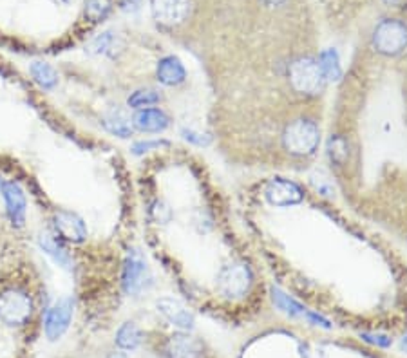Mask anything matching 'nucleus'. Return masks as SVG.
<instances>
[{"mask_svg": "<svg viewBox=\"0 0 407 358\" xmlns=\"http://www.w3.org/2000/svg\"><path fill=\"white\" fill-rule=\"evenodd\" d=\"M33 315V300L26 291L8 290L0 293V322L6 326H24Z\"/></svg>", "mask_w": 407, "mask_h": 358, "instance_id": "nucleus-1", "label": "nucleus"}, {"mask_svg": "<svg viewBox=\"0 0 407 358\" xmlns=\"http://www.w3.org/2000/svg\"><path fill=\"white\" fill-rule=\"evenodd\" d=\"M373 46L378 53L394 56L407 47V28L406 24L398 20H384L376 26L373 33Z\"/></svg>", "mask_w": 407, "mask_h": 358, "instance_id": "nucleus-2", "label": "nucleus"}, {"mask_svg": "<svg viewBox=\"0 0 407 358\" xmlns=\"http://www.w3.org/2000/svg\"><path fill=\"white\" fill-rule=\"evenodd\" d=\"M289 80L298 92H306V95H317L322 91L326 82L321 67L312 58H301L294 62L289 67Z\"/></svg>", "mask_w": 407, "mask_h": 358, "instance_id": "nucleus-3", "label": "nucleus"}, {"mask_svg": "<svg viewBox=\"0 0 407 358\" xmlns=\"http://www.w3.org/2000/svg\"><path fill=\"white\" fill-rule=\"evenodd\" d=\"M152 282L147 261L138 250H131L123 263V290L129 295H140Z\"/></svg>", "mask_w": 407, "mask_h": 358, "instance_id": "nucleus-4", "label": "nucleus"}, {"mask_svg": "<svg viewBox=\"0 0 407 358\" xmlns=\"http://www.w3.org/2000/svg\"><path fill=\"white\" fill-rule=\"evenodd\" d=\"M319 145V129L315 123L298 120L285 132V147L294 154H312Z\"/></svg>", "mask_w": 407, "mask_h": 358, "instance_id": "nucleus-5", "label": "nucleus"}, {"mask_svg": "<svg viewBox=\"0 0 407 358\" xmlns=\"http://www.w3.org/2000/svg\"><path fill=\"white\" fill-rule=\"evenodd\" d=\"M72 315H74V302H72L71 297H62V299L56 300L45 315V336L51 342L62 339L65 335V331L69 329V326H71Z\"/></svg>", "mask_w": 407, "mask_h": 358, "instance_id": "nucleus-6", "label": "nucleus"}, {"mask_svg": "<svg viewBox=\"0 0 407 358\" xmlns=\"http://www.w3.org/2000/svg\"><path fill=\"white\" fill-rule=\"evenodd\" d=\"M250 288V272L244 264H230L223 268L221 273L217 275V290L225 297H241Z\"/></svg>", "mask_w": 407, "mask_h": 358, "instance_id": "nucleus-7", "label": "nucleus"}, {"mask_svg": "<svg viewBox=\"0 0 407 358\" xmlns=\"http://www.w3.org/2000/svg\"><path fill=\"white\" fill-rule=\"evenodd\" d=\"M154 20L163 26H177L189 17L190 0H152L150 2Z\"/></svg>", "mask_w": 407, "mask_h": 358, "instance_id": "nucleus-8", "label": "nucleus"}, {"mask_svg": "<svg viewBox=\"0 0 407 358\" xmlns=\"http://www.w3.org/2000/svg\"><path fill=\"white\" fill-rule=\"evenodd\" d=\"M54 230L60 239L69 243H83L87 239V227L83 219L69 210H58L53 218Z\"/></svg>", "mask_w": 407, "mask_h": 358, "instance_id": "nucleus-9", "label": "nucleus"}, {"mask_svg": "<svg viewBox=\"0 0 407 358\" xmlns=\"http://www.w3.org/2000/svg\"><path fill=\"white\" fill-rule=\"evenodd\" d=\"M264 195L276 206H292L303 201V190L295 183L286 179H273L268 183Z\"/></svg>", "mask_w": 407, "mask_h": 358, "instance_id": "nucleus-10", "label": "nucleus"}, {"mask_svg": "<svg viewBox=\"0 0 407 358\" xmlns=\"http://www.w3.org/2000/svg\"><path fill=\"white\" fill-rule=\"evenodd\" d=\"M2 195H4L6 201V210H8V215L11 219L15 227H22L24 221H26V194L17 183L6 181L4 185L0 186Z\"/></svg>", "mask_w": 407, "mask_h": 358, "instance_id": "nucleus-11", "label": "nucleus"}, {"mask_svg": "<svg viewBox=\"0 0 407 358\" xmlns=\"http://www.w3.org/2000/svg\"><path fill=\"white\" fill-rule=\"evenodd\" d=\"M156 308H158V311L161 313L163 317L170 322L172 326L179 327L183 331H189L194 327V315L179 300L165 297V299H159L156 302Z\"/></svg>", "mask_w": 407, "mask_h": 358, "instance_id": "nucleus-12", "label": "nucleus"}, {"mask_svg": "<svg viewBox=\"0 0 407 358\" xmlns=\"http://www.w3.org/2000/svg\"><path fill=\"white\" fill-rule=\"evenodd\" d=\"M201 349V342L189 333H174L165 344V355L168 358H198Z\"/></svg>", "mask_w": 407, "mask_h": 358, "instance_id": "nucleus-13", "label": "nucleus"}, {"mask_svg": "<svg viewBox=\"0 0 407 358\" xmlns=\"http://www.w3.org/2000/svg\"><path fill=\"white\" fill-rule=\"evenodd\" d=\"M132 125L141 132H163L170 125V120L161 109H140L132 120Z\"/></svg>", "mask_w": 407, "mask_h": 358, "instance_id": "nucleus-14", "label": "nucleus"}, {"mask_svg": "<svg viewBox=\"0 0 407 358\" xmlns=\"http://www.w3.org/2000/svg\"><path fill=\"white\" fill-rule=\"evenodd\" d=\"M156 74H158L159 82L168 87L179 86V83L185 82L186 76L185 67H183V64H181L179 58H176V56H165L163 60H159Z\"/></svg>", "mask_w": 407, "mask_h": 358, "instance_id": "nucleus-15", "label": "nucleus"}, {"mask_svg": "<svg viewBox=\"0 0 407 358\" xmlns=\"http://www.w3.org/2000/svg\"><path fill=\"white\" fill-rule=\"evenodd\" d=\"M38 246H40L42 252H44L45 255H49L58 266L65 268V270H71L72 268L71 255L67 254V250L60 245L56 237L51 236V234H40V237H38Z\"/></svg>", "mask_w": 407, "mask_h": 358, "instance_id": "nucleus-16", "label": "nucleus"}, {"mask_svg": "<svg viewBox=\"0 0 407 358\" xmlns=\"http://www.w3.org/2000/svg\"><path fill=\"white\" fill-rule=\"evenodd\" d=\"M102 123L111 134L118 138H129L132 134L131 118L122 109H111L109 113H105Z\"/></svg>", "mask_w": 407, "mask_h": 358, "instance_id": "nucleus-17", "label": "nucleus"}, {"mask_svg": "<svg viewBox=\"0 0 407 358\" xmlns=\"http://www.w3.org/2000/svg\"><path fill=\"white\" fill-rule=\"evenodd\" d=\"M29 73H31L36 86L45 89V91H51L58 83V73L47 62H33L31 67H29Z\"/></svg>", "mask_w": 407, "mask_h": 358, "instance_id": "nucleus-18", "label": "nucleus"}, {"mask_svg": "<svg viewBox=\"0 0 407 358\" xmlns=\"http://www.w3.org/2000/svg\"><path fill=\"white\" fill-rule=\"evenodd\" d=\"M143 340V333L134 322H125L120 329L116 331V345L125 351H134Z\"/></svg>", "mask_w": 407, "mask_h": 358, "instance_id": "nucleus-19", "label": "nucleus"}, {"mask_svg": "<svg viewBox=\"0 0 407 358\" xmlns=\"http://www.w3.org/2000/svg\"><path fill=\"white\" fill-rule=\"evenodd\" d=\"M319 67H321L322 74H324L326 80L330 82H337L342 78V67H340V60L337 51L335 49H326L322 51L321 56H319Z\"/></svg>", "mask_w": 407, "mask_h": 358, "instance_id": "nucleus-20", "label": "nucleus"}, {"mask_svg": "<svg viewBox=\"0 0 407 358\" xmlns=\"http://www.w3.org/2000/svg\"><path fill=\"white\" fill-rule=\"evenodd\" d=\"M161 100V95L158 91H154V89H140V91L132 92L129 96V107L132 109H145V107H150V105L158 104Z\"/></svg>", "mask_w": 407, "mask_h": 358, "instance_id": "nucleus-21", "label": "nucleus"}, {"mask_svg": "<svg viewBox=\"0 0 407 358\" xmlns=\"http://www.w3.org/2000/svg\"><path fill=\"white\" fill-rule=\"evenodd\" d=\"M271 299H273V304H276L280 311L288 313V315H304V313H306L297 300L289 299L288 295L282 293V291L277 290V288H271Z\"/></svg>", "mask_w": 407, "mask_h": 358, "instance_id": "nucleus-22", "label": "nucleus"}, {"mask_svg": "<svg viewBox=\"0 0 407 358\" xmlns=\"http://www.w3.org/2000/svg\"><path fill=\"white\" fill-rule=\"evenodd\" d=\"M114 44H116V38H114L113 33L107 31L102 33L99 37H96L95 40L90 42L87 49H89L90 55H107V53L114 49Z\"/></svg>", "mask_w": 407, "mask_h": 358, "instance_id": "nucleus-23", "label": "nucleus"}, {"mask_svg": "<svg viewBox=\"0 0 407 358\" xmlns=\"http://www.w3.org/2000/svg\"><path fill=\"white\" fill-rule=\"evenodd\" d=\"M111 10V2L109 0H87L86 4V17L93 22H99L107 17Z\"/></svg>", "mask_w": 407, "mask_h": 358, "instance_id": "nucleus-24", "label": "nucleus"}, {"mask_svg": "<svg viewBox=\"0 0 407 358\" xmlns=\"http://www.w3.org/2000/svg\"><path fill=\"white\" fill-rule=\"evenodd\" d=\"M168 141L165 140H145V141H136L134 145H132V154L140 156L145 154V152H150V150H158L161 147H167Z\"/></svg>", "mask_w": 407, "mask_h": 358, "instance_id": "nucleus-25", "label": "nucleus"}, {"mask_svg": "<svg viewBox=\"0 0 407 358\" xmlns=\"http://www.w3.org/2000/svg\"><path fill=\"white\" fill-rule=\"evenodd\" d=\"M181 136H183V140H186L189 143H194V145L198 147H207L210 145V136H207V134H203V132H198L194 131V129H183L181 131Z\"/></svg>", "mask_w": 407, "mask_h": 358, "instance_id": "nucleus-26", "label": "nucleus"}, {"mask_svg": "<svg viewBox=\"0 0 407 358\" xmlns=\"http://www.w3.org/2000/svg\"><path fill=\"white\" fill-rule=\"evenodd\" d=\"M362 339L366 340V342H371V344L380 345V348H389L391 345V339L385 335H380V333H364Z\"/></svg>", "mask_w": 407, "mask_h": 358, "instance_id": "nucleus-27", "label": "nucleus"}, {"mask_svg": "<svg viewBox=\"0 0 407 358\" xmlns=\"http://www.w3.org/2000/svg\"><path fill=\"white\" fill-rule=\"evenodd\" d=\"M152 213H154V219H156L158 222H167L168 219H170V210H168L163 203L154 204Z\"/></svg>", "mask_w": 407, "mask_h": 358, "instance_id": "nucleus-28", "label": "nucleus"}, {"mask_svg": "<svg viewBox=\"0 0 407 358\" xmlns=\"http://www.w3.org/2000/svg\"><path fill=\"white\" fill-rule=\"evenodd\" d=\"M330 152H331V156H333V158L340 159L339 154H342V158H344V156H346V152H344V141L342 140H335V141L331 140Z\"/></svg>", "mask_w": 407, "mask_h": 358, "instance_id": "nucleus-29", "label": "nucleus"}, {"mask_svg": "<svg viewBox=\"0 0 407 358\" xmlns=\"http://www.w3.org/2000/svg\"><path fill=\"white\" fill-rule=\"evenodd\" d=\"M308 317V320L313 322V324H317V326H322V327H331L330 322L326 320V318H322L321 315H315V313H304Z\"/></svg>", "mask_w": 407, "mask_h": 358, "instance_id": "nucleus-30", "label": "nucleus"}, {"mask_svg": "<svg viewBox=\"0 0 407 358\" xmlns=\"http://www.w3.org/2000/svg\"><path fill=\"white\" fill-rule=\"evenodd\" d=\"M140 6H141V0H122L123 10L131 11V13L140 10Z\"/></svg>", "mask_w": 407, "mask_h": 358, "instance_id": "nucleus-31", "label": "nucleus"}, {"mask_svg": "<svg viewBox=\"0 0 407 358\" xmlns=\"http://www.w3.org/2000/svg\"><path fill=\"white\" fill-rule=\"evenodd\" d=\"M262 2H264L266 6H279V4H282L285 0H262Z\"/></svg>", "mask_w": 407, "mask_h": 358, "instance_id": "nucleus-32", "label": "nucleus"}, {"mask_svg": "<svg viewBox=\"0 0 407 358\" xmlns=\"http://www.w3.org/2000/svg\"><path fill=\"white\" fill-rule=\"evenodd\" d=\"M109 358H127V357L123 353H113Z\"/></svg>", "mask_w": 407, "mask_h": 358, "instance_id": "nucleus-33", "label": "nucleus"}, {"mask_svg": "<svg viewBox=\"0 0 407 358\" xmlns=\"http://www.w3.org/2000/svg\"><path fill=\"white\" fill-rule=\"evenodd\" d=\"M402 348L406 349V351H407V335L404 336V339H402Z\"/></svg>", "mask_w": 407, "mask_h": 358, "instance_id": "nucleus-34", "label": "nucleus"}, {"mask_svg": "<svg viewBox=\"0 0 407 358\" xmlns=\"http://www.w3.org/2000/svg\"><path fill=\"white\" fill-rule=\"evenodd\" d=\"M56 2H60V4H71L74 0H56Z\"/></svg>", "mask_w": 407, "mask_h": 358, "instance_id": "nucleus-35", "label": "nucleus"}, {"mask_svg": "<svg viewBox=\"0 0 407 358\" xmlns=\"http://www.w3.org/2000/svg\"><path fill=\"white\" fill-rule=\"evenodd\" d=\"M2 185H4V181H2V177H0V186H2Z\"/></svg>", "mask_w": 407, "mask_h": 358, "instance_id": "nucleus-36", "label": "nucleus"}]
</instances>
